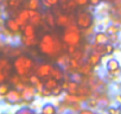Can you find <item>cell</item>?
Masks as SVG:
<instances>
[{
  "mask_svg": "<svg viewBox=\"0 0 121 114\" xmlns=\"http://www.w3.org/2000/svg\"><path fill=\"white\" fill-rule=\"evenodd\" d=\"M63 44L64 43L62 42V39H59L57 36H55L52 33H45L39 39L38 49L43 55L53 57V56H58L60 53V51L64 48Z\"/></svg>",
  "mask_w": 121,
  "mask_h": 114,
  "instance_id": "cell-1",
  "label": "cell"
},
{
  "mask_svg": "<svg viewBox=\"0 0 121 114\" xmlns=\"http://www.w3.org/2000/svg\"><path fill=\"white\" fill-rule=\"evenodd\" d=\"M12 64H13V71L18 74L19 76H30L35 74L36 68H37L36 61L31 56L25 55V53H22L14 57Z\"/></svg>",
  "mask_w": 121,
  "mask_h": 114,
  "instance_id": "cell-2",
  "label": "cell"
},
{
  "mask_svg": "<svg viewBox=\"0 0 121 114\" xmlns=\"http://www.w3.org/2000/svg\"><path fill=\"white\" fill-rule=\"evenodd\" d=\"M60 39L65 45L78 46L82 42V31L76 24H71L64 27V32L62 37H60Z\"/></svg>",
  "mask_w": 121,
  "mask_h": 114,
  "instance_id": "cell-3",
  "label": "cell"
},
{
  "mask_svg": "<svg viewBox=\"0 0 121 114\" xmlns=\"http://www.w3.org/2000/svg\"><path fill=\"white\" fill-rule=\"evenodd\" d=\"M13 74V64L9 56L0 53V83L7 82L10 76Z\"/></svg>",
  "mask_w": 121,
  "mask_h": 114,
  "instance_id": "cell-4",
  "label": "cell"
},
{
  "mask_svg": "<svg viewBox=\"0 0 121 114\" xmlns=\"http://www.w3.org/2000/svg\"><path fill=\"white\" fill-rule=\"evenodd\" d=\"M76 20V25L82 30H86V29H89L91 27L93 23H94V16L89 12V11H80L75 18Z\"/></svg>",
  "mask_w": 121,
  "mask_h": 114,
  "instance_id": "cell-5",
  "label": "cell"
},
{
  "mask_svg": "<svg viewBox=\"0 0 121 114\" xmlns=\"http://www.w3.org/2000/svg\"><path fill=\"white\" fill-rule=\"evenodd\" d=\"M4 101L9 106H16V105L22 103V93H20V90H18L17 88H11L9 90V93L6 94V96L4 97Z\"/></svg>",
  "mask_w": 121,
  "mask_h": 114,
  "instance_id": "cell-6",
  "label": "cell"
},
{
  "mask_svg": "<svg viewBox=\"0 0 121 114\" xmlns=\"http://www.w3.org/2000/svg\"><path fill=\"white\" fill-rule=\"evenodd\" d=\"M20 93H22V102H25V103H31L35 100V97L37 96L36 88L32 84H30V83L26 84L20 90Z\"/></svg>",
  "mask_w": 121,
  "mask_h": 114,
  "instance_id": "cell-7",
  "label": "cell"
},
{
  "mask_svg": "<svg viewBox=\"0 0 121 114\" xmlns=\"http://www.w3.org/2000/svg\"><path fill=\"white\" fill-rule=\"evenodd\" d=\"M4 29L7 30L12 36L13 35H17V33H19L22 31V26L17 23V20H16L14 17H7V18H5V20H4Z\"/></svg>",
  "mask_w": 121,
  "mask_h": 114,
  "instance_id": "cell-8",
  "label": "cell"
},
{
  "mask_svg": "<svg viewBox=\"0 0 121 114\" xmlns=\"http://www.w3.org/2000/svg\"><path fill=\"white\" fill-rule=\"evenodd\" d=\"M52 67H53V66L50 64V63H40V64H37V68H36L35 74H36L38 77H40L42 80H45V79L50 77Z\"/></svg>",
  "mask_w": 121,
  "mask_h": 114,
  "instance_id": "cell-9",
  "label": "cell"
},
{
  "mask_svg": "<svg viewBox=\"0 0 121 114\" xmlns=\"http://www.w3.org/2000/svg\"><path fill=\"white\" fill-rule=\"evenodd\" d=\"M74 19H75V17L73 14L60 13V14L56 16V26H58V27H67V26L74 24Z\"/></svg>",
  "mask_w": 121,
  "mask_h": 114,
  "instance_id": "cell-10",
  "label": "cell"
},
{
  "mask_svg": "<svg viewBox=\"0 0 121 114\" xmlns=\"http://www.w3.org/2000/svg\"><path fill=\"white\" fill-rule=\"evenodd\" d=\"M17 23L23 27L25 26L26 24H29V20H30V14H29V9L24 7V9H20L18 12H17V16L14 17Z\"/></svg>",
  "mask_w": 121,
  "mask_h": 114,
  "instance_id": "cell-11",
  "label": "cell"
},
{
  "mask_svg": "<svg viewBox=\"0 0 121 114\" xmlns=\"http://www.w3.org/2000/svg\"><path fill=\"white\" fill-rule=\"evenodd\" d=\"M29 14H30V20H29L30 24H32L36 27H38V26L42 25V23H43V14H42L40 11L29 10Z\"/></svg>",
  "mask_w": 121,
  "mask_h": 114,
  "instance_id": "cell-12",
  "label": "cell"
},
{
  "mask_svg": "<svg viewBox=\"0 0 121 114\" xmlns=\"http://www.w3.org/2000/svg\"><path fill=\"white\" fill-rule=\"evenodd\" d=\"M50 76H51L52 79L57 80L58 82H62V81L64 80V77H65V71H64V69H63L62 67H59V66L57 64V66H53V67H52V70H51Z\"/></svg>",
  "mask_w": 121,
  "mask_h": 114,
  "instance_id": "cell-13",
  "label": "cell"
},
{
  "mask_svg": "<svg viewBox=\"0 0 121 114\" xmlns=\"http://www.w3.org/2000/svg\"><path fill=\"white\" fill-rule=\"evenodd\" d=\"M42 25H46L50 29L56 26V16L53 14L52 11H46L45 14L43 16V23Z\"/></svg>",
  "mask_w": 121,
  "mask_h": 114,
  "instance_id": "cell-14",
  "label": "cell"
},
{
  "mask_svg": "<svg viewBox=\"0 0 121 114\" xmlns=\"http://www.w3.org/2000/svg\"><path fill=\"white\" fill-rule=\"evenodd\" d=\"M20 42H22V44H23L24 46H26V48L36 46V45H38V43H39V40H38V38H37L36 36H24V35L20 37Z\"/></svg>",
  "mask_w": 121,
  "mask_h": 114,
  "instance_id": "cell-15",
  "label": "cell"
},
{
  "mask_svg": "<svg viewBox=\"0 0 121 114\" xmlns=\"http://www.w3.org/2000/svg\"><path fill=\"white\" fill-rule=\"evenodd\" d=\"M101 60H102V56L95 51H90V53L87 56V62L94 68V67H97L100 63H101Z\"/></svg>",
  "mask_w": 121,
  "mask_h": 114,
  "instance_id": "cell-16",
  "label": "cell"
},
{
  "mask_svg": "<svg viewBox=\"0 0 121 114\" xmlns=\"http://www.w3.org/2000/svg\"><path fill=\"white\" fill-rule=\"evenodd\" d=\"M93 42H94V44H107L109 42V37L106 32L99 31V32L94 33Z\"/></svg>",
  "mask_w": 121,
  "mask_h": 114,
  "instance_id": "cell-17",
  "label": "cell"
},
{
  "mask_svg": "<svg viewBox=\"0 0 121 114\" xmlns=\"http://www.w3.org/2000/svg\"><path fill=\"white\" fill-rule=\"evenodd\" d=\"M5 5H6V7H7L9 10L18 11V10H20L25 4H24V0H6Z\"/></svg>",
  "mask_w": 121,
  "mask_h": 114,
  "instance_id": "cell-18",
  "label": "cell"
},
{
  "mask_svg": "<svg viewBox=\"0 0 121 114\" xmlns=\"http://www.w3.org/2000/svg\"><path fill=\"white\" fill-rule=\"evenodd\" d=\"M40 113H42V114H58V109H57V107H56L53 103L46 102V103H44V105L42 106Z\"/></svg>",
  "mask_w": 121,
  "mask_h": 114,
  "instance_id": "cell-19",
  "label": "cell"
},
{
  "mask_svg": "<svg viewBox=\"0 0 121 114\" xmlns=\"http://www.w3.org/2000/svg\"><path fill=\"white\" fill-rule=\"evenodd\" d=\"M91 70H93V67L86 61V62H83V63H80V66H78V68H77L76 71H77L78 74H81V75L88 76V75L91 74Z\"/></svg>",
  "mask_w": 121,
  "mask_h": 114,
  "instance_id": "cell-20",
  "label": "cell"
},
{
  "mask_svg": "<svg viewBox=\"0 0 121 114\" xmlns=\"http://www.w3.org/2000/svg\"><path fill=\"white\" fill-rule=\"evenodd\" d=\"M24 7H26L29 10L40 11V9L43 7V4H42V0H27L24 5Z\"/></svg>",
  "mask_w": 121,
  "mask_h": 114,
  "instance_id": "cell-21",
  "label": "cell"
},
{
  "mask_svg": "<svg viewBox=\"0 0 121 114\" xmlns=\"http://www.w3.org/2000/svg\"><path fill=\"white\" fill-rule=\"evenodd\" d=\"M106 68H107V71H114V70H117L121 68V64L119 62V60L116 58H109L106 63Z\"/></svg>",
  "mask_w": 121,
  "mask_h": 114,
  "instance_id": "cell-22",
  "label": "cell"
},
{
  "mask_svg": "<svg viewBox=\"0 0 121 114\" xmlns=\"http://www.w3.org/2000/svg\"><path fill=\"white\" fill-rule=\"evenodd\" d=\"M22 32L24 36H36V26H33L32 24L29 23L22 27Z\"/></svg>",
  "mask_w": 121,
  "mask_h": 114,
  "instance_id": "cell-23",
  "label": "cell"
},
{
  "mask_svg": "<svg viewBox=\"0 0 121 114\" xmlns=\"http://www.w3.org/2000/svg\"><path fill=\"white\" fill-rule=\"evenodd\" d=\"M43 82H44V87H45V88H48V89H50V90L55 89V88L59 84V82H58L57 80L52 79L51 76H50V77H48V79H45V80H43Z\"/></svg>",
  "mask_w": 121,
  "mask_h": 114,
  "instance_id": "cell-24",
  "label": "cell"
},
{
  "mask_svg": "<svg viewBox=\"0 0 121 114\" xmlns=\"http://www.w3.org/2000/svg\"><path fill=\"white\" fill-rule=\"evenodd\" d=\"M121 31V27L117 25V24H115V23H113V24H109L107 27H106V33L109 36V35H116V33H119Z\"/></svg>",
  "mask_w": 121,
  "mask_h": 114,
  "instance_id": "cell-25",
  "label": "cell"
},
{
  "mask_svg": "<svg viewBox=\"0 0 121 114\" xmlns=\"http://www.w3.org/2000/svg\"><path fill=\"white\" fill-rule=\"evenodd\" d=\"M78 86H80V83L76 82V81H74V80L68 81V89H67V93H70V94H77Z\"/></svg>",
  "mask_w": 121,
  "mask_h": 114,
  "instance_id": "cell-26",
  "label": "cell"
},
{
  "mask_svg": "<svg viewBox=\"0 0 121 114\" xmlns=\"http://www.w3.org/2000/svg\"><path fill=\"white\" fill-rule=\"evenodd\" d=\"M59 1L60 0H42V4H43V7H45L48 10H51L52 7L58 6Z\"/></svg>",
  "mask_w": 121,
  "mask_h": 114,
  "instance_id": "cell-27",
  "label": "cell"
},
{
  "mask_svg": "<svg viewBox=\"0 0 121 114\" xmlns=\"http://www.w3.org/2000/svg\"><path fill=\"white\" fill-rule=\"evenodd\" d=\"M11 89V84L9 82H4V83H0V97L4 99L6 96V94L9 93V90Z\"/></svg>",
  "mask_w": 121,
  "mask_h": 114,
  "instance_id": "cell-28",
  "label": "cell"
},
{
  "mask_svg": "<svg viewBox=\"0 0 121 114\" xmlns=\"http://www.w3.org/2000/svg\"><path fill=\"white\" fill-rule=\"evenodd\" d=\"M106 44H93L91 45V51H95L97 53H100L101 56H104L106 55V48H104Z\"/></svg>",
  "mask_w": 121,
  "mask_h": 114,
  "instance_id": "cell-29",
  "label": "cell"
},
{
  "mask_svg": "<svg viewBox=\"0 0 121 114\" xmlns=\"http://www.w3.org/2000/svg\"><path fill=\"white\" fill-rule=\"evenodd\" d=\"M20 82H24L23 80H22V76H19L18 74H12L11 76H10V79H9V83L10 84H12L13 87H16L17 84H19Z\"/></svg>",
  "mask_w": 121,
  "mask_h": 114,
  "instance_id": "cell-30",
  "label": "cell"
},
{
  "mask_svg": "<svg viewBox=\"0 0 121 114\" xmlns=\"http://www.w3.org/2000/svg\"><path fill=\"white\" fill-rule=\"evenodd\" d=\"M87 107L88 108H90V109H96L97 107H99V101H97V99L96 97H91V99H89V100H87Z\"/></svg>",
  "mask_w": 121,
  "mask_h": 114,
  "instance_id": "cell-31",
  "label": "cell"
},
{
  "mask_svg": "<svg viewBox=\"0 0 121 114\" xmlns=\"http://www.w3.org/2000/svg\"><path fill=\"white\" fill-rule=\"evenodd\" d=\"M107 114H121V106H117V107L109 106L107 108Z\"/></svg>",
  "mask_w": 121,
  "mask_h": 114,
  "instance_id": "cell-32",
  "label": "cell"
},
{
  "mask_svg": "<svg viewBox=\"0 0 121 114\" xmlns=\"http://www.w3.org/2000/svg\"><path fill=\"white\" fill-rule=\"evenodd\" d=\"M14 114H36V112L29 107H22L20 109H18Z\"/></svg>",
  "mask_w": 121,
  "mask_h": 114,
  "instance_id": "cell-33",
  "label": "cell"
},
{
  "mask_svg": "<svg viewBox=\"0 0 121 114\" xmlns=\"http://www.w3.org/2000/svg\"><path fill=\"white\" fill-rule=\"evenodd\" d=\"M104 48H106V55H112L115 51V44H113V43H109L108 42L104 45Z\"/></svg>",
  "mask_w": 121,
  "mask_h": 114,
  "instance_id": "cell-34",
  "label": "cell"
},
{
  "mask_svg": "<svg viewBox=\"0 0 121 114\" xmlns=\"http://www.w3.org/2000/svg\"><path fill=\"white\" fill-rule=\"evenodd\" d=\"M62 93H63V88L60 84H58L55 89L51 90V96H59V95H62Z\"/></svg>",
  "mask_w": 121,
  "mask_h": 114,
  "instance_id": "cell-35",
  "label": "cell"
},
{
  "mask_svg": "<svg viewBox=\"0 0 121 114\" xmlns=\"http://www.w3.org/2000/svg\"><path fill=\"white\" fill-rule=\"evenodd\" d=\"M108 37H109V43L116 44V43L120 42V39H119V33H116V35H109Z\"/></svg>",
  "mask_w": 121,
  "mask_h": 114,
  "instance_id": "cell-36",
  "label": "cell"
},
{
  "mask_svg": "<svg viewBox=\"0 0 121 114\" xmlns=\"http://www.w3.org/2000/svg\"><path fill=\"white\" fill-rule=\"evenodd\" d=\"M77 114H95V112H94V109H90V108H81L78 112H77Z\"/></svg>",
  "mask_w": 121,
  "mask_h": 114,
  "instance_id": "cell-37",
  "label": "cell"
},
{
  "mask_svg": "<svg viewBox=\"0 0 121 114\" xmlns=\"http://www.w3.org/2000/svg\"><path fill=\"white\" fill-rule=\"evenodd\" d=\"M74 1L77 4V6H81V7H86L89 5V0H74Z\"/></svg>",
  "mask_w": 121,
  "mask_h": 114,
  "instance_id": "cell-38",
  "label": "cell"
},
{
  "mask_svg": "<svg viewBox=\"0 0 121 114\" xmlns=\"http://www.w3.org/2000/svg\"><path fill=\"white\" fill-rule=\"evenodd\" d=\"M102 3V0H89V5L91 7H97Z\"/></svg>",
  "mask_w": 121,
  "mask_h": 114,
  "instance_id": "cell-39",
  "label": "cell"
},
{
  "mask_svg": "<svg viewBox=\"0 0 121 114\" xmlns=\"http://www.w3.org/2000/svg\"><path fill=\"white\" fill-rule=\"evenodd\" d=\"M116 100L121 103V94H117V95H116Z\"/></svg>",
  "mask_w": 121,
  "mask_h": 114,
  "instance_id": "cell-40",
  "label": "cell"
},
{
  "mask_svg": "<svg viewBox=\"0 0 121 114\" xmlns=\"http://www.w3.org/2000/svg\"><path fill=\"white\" fill-rule=\"evenodd\" d=\"M103 3H107V4H109V3H114L115 0H102Z\"/></svg>",
  "mask_w": 121,
  "mask_h": 114,
  "instance_id": "cell-41",
  "label": "cell"
},
{
  "mask_svg": "<svg viewBox=\"0 0 121 114\" xmlns=\"http://www.w3.org/2000/svg\"><path fill=\"white\" fill-rule=\"evenodd\" d=\"M3 35V26H0V36Z\"/></svg>",
  "mask_w": 121,
  "mask_h": 114,
  "instance_id": "cell-42",
  "label": "cell"
},
{
  "mask_svg": "<svg viewBox=\"0 0 121 114\" xmlns=\"http://www.w3.org/2000/svg\"><path fill=\"white\" fill-rule=\"evenodd\" d=\"M4 3V0H0V4H3Z\"/></svg>",
  "mask_w": 121,
  "mask_h": 114,
  "instance_id": "cell-43",
  "label": "cell"
},
{
  "mask_svg": "<svg viewBox=\"0 0 121 114\" xmlns=\"http://www.w3.org/2000/svg\"><path fill=\"white\" fill-rule=\"evenodd\" d=\"M40 114H42V113H40Z\"/></svg>",
  "mask_w": 121,
  "mask_h": 114,
  "instance_id": "cell-44",
  "label": "cell"
}]
</instances>
